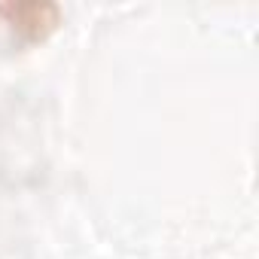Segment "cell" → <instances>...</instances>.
Masks as SVG:
<instances>
[{"label": "cell", "mask_w": 259, "mask_h": 259, "mask_svg": "<svg viewBox=\"0 0 259 259\" xmlns=\"http://www.w3.org/2000/svg\"><path fill=\"white\" fill-rule=\"evenodd\" d=\"M0 13H7L13 19V28L28 34H40L58 19V10L52 4H7L0 7Z\"/></svg>", "instance_id": "cell-1"}]
</instances>
